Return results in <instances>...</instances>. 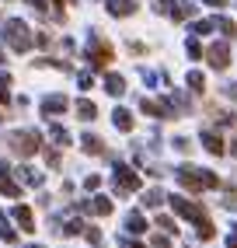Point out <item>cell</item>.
Here are the masks:
<instances>
[{
	"instance_id": "30bf717a",
	"label": "cell",
	"mask_w": 237,
	"mask_h": 248,
	"mask_svg": "<svg viewBox=\"0 0 237 248\" xmlns=\"http://www.w3.org/2000/svg\"><path fill=\"white\" fill-rule=\"evenodd\" d=\"M11 217H14V224H21V231H35V217H31L28 206H14Z\"/></svg>"
},
{
	"instance_id": "8fae6325",
	"label": "cell",
	"mask_w": 237,
	"mask_h": 248,
	"mask_svg": "<svg viewBox=\"0 0 237 248\" xmlns=\"http://www.w3.org/2000/svg\"><path fill=\"white\" fill-rule=\"evenodd\" d=\"M0 192H4V196H21L18 182H11V171H7L4 161H0Z\"/></svg>"
},
{
	"instance_id": "ac0fdd59",
	"label": "cell",
	"mask_w": 237,
	"mask_h": 248,
	"mask_svg": "<svg viewBox=\"0 0 237 248\" xmlns=\"http://www.w3.org/2000/svg\"><path fill=\"white\" fill-rule=\"evenodd\" d=\"M80 143H84V151H88V154H105V143H101L98 137H91V133H88V137H84Z\"/></svg>"
},
{
	"instance_id": "d6986e66",
	"label": "cell",
	"mask_w": 237,
	"mask_h": 248,
	"mask_svg": "<svg viewBox=\"0 0 237 248\" xmlns=\"http://www.w3.org/2000/svg\"><path fill=\"white\" fill-rule=\"evenodd\" d=\"M18 178L25 182V186H42V175H39L35 168H21V171H18Z\"/></svg>"
},
{
	"instance_id": "e575fe53",
	"label": "cell",
	"mask_w": 237,
	"mask_h": 248,
	"mask_svg": "<svg viewBox=\"0 0 237 248\" xmlns=\"http://www.w3.org/2000/svg\"><path fill=\"white\" fill-rule=\"evenodd\" d=\"M202 4H209V7H223L227 0H202Z\"/></svg>"
},
{
	"instance_id": "d4e9b609",
	"label": "cell",
	"mask_w": 237,
	"mask_h": 248,
	"mask_svg": "<svg viewBox=\"0 0 237 248\" xmlns=\"http://www.w3.org/2000/svg\"><path fill=\"white\" fill-rule=\"evenodd\" d=\"M143 203H147V206H161V203H164V192H161V189H150V192L143 196Z\"/></svg>"
},
{
	"instance_id": "5bb4252c",
	"label": "cell",
	"mask_w": 237,
	"mask_h": 248,
	"mask_svg": "<svg viewBox=\"0 0 237 248\" xmlns=\"http://www.w3.org/2000/svg\"><path fill=\"white\" fill-rule=\"evenodd\" d=\"M202 143H206L209 154H223V140H220V133H213V129H206V133H202Z\"/></svg>"
},
{
	"instance_id": "2e32d148",
	"label": "cell",
	"mask_w": 237,
	"mask_h": 248,
	"mask_svg": "<svg viewBox=\"0 0 237 248\" xmlns=\"http://www.w3.org/2000/svg\"><path fill=\"white\" fill-rule=\"evenodd\" d=\"M105 91L118 98V94H122V91H126V80H122V77H118V74H108V77H105Z\"/></svg>"
},
{
	"instance_id": "cb8c5ba5",
	"label": "cell",
	"mask_w": 237,
	"mask_h": 248,
	"mask_svg": "<svg viewBox=\"0 0 237 248\" xmlns=\"http://www.w3.org/2000/svg\"><path fill=\"white\" fill-rule=\"evenodd\" d=\"M49 137H53L59 147H66V143H70V133H66L63 126H49Z\"/></svg>"
},
{
	"instance_id": "ba28073f",
	"label": "cell",
	"mask_w": 237,
	"mask_h": 248,
	"mask_svg": "<svg viewBox=\"0 0 237 248\" xmlns=\"http://www.w3.org/2000/svg\"><path fill=\"white\" fill-rule=\"evenodd\" d=\"M80 210H84V213H94V217H108V213H112V200H105V196H94V200H84Z\"/></svg>"
},
{
	"instance_id": "484cf974",
	"label": "cell",
	"mask_w": 237,
	"mask_h": 248,
	"mask_svg": "<svg viewBox=\"0 0 237 248\" xmlns=\"http://www.w3.org/2000/svg\"><path fill=\"white\" fill-rule=\"evenodd\" d=\"M157 227H161V231H164V234H175V231H178V227H175V220H171V217H157Z\"/></svg>"
},
{
	"instance_id": "277c9868",
	"label": "cell",
	"mask_w": 237,
	"mask_h": 248,
	"mask_svg": "<svg viewBox=\"0 0 237 248\" xmlns=\"http://www.w3.org/2000/svg\"><path fill=\"white\" fill-rule=\"evenodd\" d=\"M115 60V53H112V46L101 39V35H91V42H88V63L94 70H105L108 63Z\"/></svg>"
},
{
	"instance_id": "f1b7e54d",
	"label": "cell",
	"mask_w": 237,
	"mask_h": 248,
	"mask_svg": "<svg viewBox=\"0 0 237 248\" xmlns=\"http://www.w3.org/2000/svg\"><path fill=\"white\" fill-rule=\"evenodd\" d=\"M157 11L161 14H175V0H157Z\"/></svg>"
},
{
	"instance_id": "7a4b0ae2",
	"label": "cell",
	"mask_w": 237,
	"mask_h": 248,
	"mask_svg": "<svg viewBox=\"0 0 237 248\" xmlns=\"http://www.w3.org/2000/svg\"><path fill=\"white\" fill-rule=\"evenodd\" d=\"M178 182H181L189 192H202V189H216V186H220V178H216L213 171L192 168V164H181V168H178Z\"/></svg>"
},
{
	"instance_id": "74e56055",
	"label": "cell",
	"mask_w": 237,
	"mask_h": 248,
	"mask_svg": "<svg viewBox=\"0 0 237 248\" xmlns=\"http://www.w3.org/2000/svg\"><path fill=\"white\" fill-rule=\"evenodd\" d=\"M227 248H237V234H234V238H230V241H227Z\"/></svg>"
},
{
	"instance_id": "ffe728a7",
	"label": "cell",
	"mask_w": 237,
	"mask_h": 248,
	"mask_svg": "<svg viewBox=\"0 0 237 248\" xmlns=\"http://www.w3.org/2000/svg\"><path fill=\"white\" fill-rule=\"evenodd\" d=\"M11 102V74L0 70V105H7Z\"/></svg>"
},
{
	"instance_id": "1f68e13d",
	"label": "cell",
	"mask_w": 237,
	"mask_h": 248,
	"mask_svg": "<svg viewBox=\"0 0 237 248\" xmlns=\"http://www.w3.org/2000/svg\"><path fill=\"white\" fill-rule=\"evenodd\" d=\"M77 84H80V88H84V91H88V88H91V84H94V77H91V74H80V77H77Z\"/></svg>"
},
{
	"instance_id": "9a60e30c",
	"label": "cell",
	"mask_w": 237,
	"mask_h": 248,
	"mask_svg": "<svg viewBox=\"0 0 237 248\" xmlns=\"http://www.w3.org/2000/svg\"><path fill=\"white\" fill-rule=\"evenodd\" d=\"M126 231H129V234H143V231H147L143 213H129V217H126Z\"/></svg>"
},
{
	"instance_id": "f35d334b",
	"label": "cell",
	"mask_w": 237,
	"mask_h": 248,
	"mask_svg": "<svg viewBox=\"0 0 237 248\" xmlns=\"http://www.w3.org/2000/svg\"><path fill=\"white\" fill-rule=\"evenodd\" d=\"M0 63H4V53H0Z\"/></svg>"
},
{
	"instance_id": "4316f807",
	"label": "cell",
	"mask_w": 237,
	"mask_h": 248,
	"mask_svg": "<svg viewBox=\"0 0 237 248\" xmlns=\"http://www.w3.org/2000/svg\"><path fill=\"white\" fill-rule=\"evenodd\" d=\"M213 28H216L213 21H195V25H192V31H195V35H206V31H213Z\"/></svg>"
},
{
	"instance_id": "6da1fadb",
	"label": "cell",
	"mask_w": 237,
	"mask_h": 248,
	"mask_svg": "<svg viewBox=\"0 0 237 248\" xmlns=\"http://www.w3.org/2000/svg\"><path fill=\"white\" fill-rule=\"evenodd\" d=\"M171 206H175V213H181V217L195 220V231H199V238H202V241H209V238L216 234V227L209 224L206 210H202L199 203H192V200H181V196H171Z\"/></svg>"
},
{
	"instance_id": "9c48e42d",
	"label": "cell",
	"mask_w": 237,
	"mask_h": 248,
	"mask_svg": "<svg viewBox=\"0 0 237 248\" xmlns=\"http://www.w3.org/2000/svg\"><path fill=\"white\" fill-rule=\"evenodd\" d=\"M108 14H115V18H129L133 11H136V0H105Z\"/></svg>"
},
{
	"instance_id": "5b68a950",
	"label": "cell",
	"mask_w": 237,
	"mask_h": 248,
	"mask_svg": "<svg viewBox=\"0 0 237 248\" xmlns=\"http://www.w3.org/2000/svg\"><path fill=\"white\" fill-rule=\"evenodd\" d=\"M112 186H115L118 196L136 192V189H140V175L133 171V168H126V164H115V171H112Z\"/></svg>"
},
{
	"instance_id": "52a82bcc",
	"label": "cell",
	"mask_w": 237,
	"mask_h": 248,
	"mask_svg": "<svg viewBox=\"0 0 237 248\" xmlns=\"http://www.w3.org/2000/svg\"><path fill=\"white\" fill-rule=\"evenodd\" d=\"M206 60H209L213 70H227V63H230V46H227V42H213V46L206 49Z\"/></svg>"
},
{
	"instance_id": "ab89813d",
	"label": "cell",
	"mask_w": 237,
	"mask_h": 248,
	"mask_svg": "<svg viewBox=\"0 0 237 248\" xmlns=\"http://www.w3.org/2000/svg\"><path fill=\"white\" fill-rule=\"evenodd\" d=\"M31 248H39V245H31Z\"/></svg>"
},
{
	"instance_id": "e0dca14e",
	"label": "cell",
	"mask_w": 237,
	"mask_h": 248,
	"mask_svg": "<svg viewBox=\"0 0 237 248\" xmlns=\"http://www.w3.org/2000/svg\"><path fill=\"white\" fill-rule=\"evenodd\" d=\"M94 115H98L94 102H88V98H80V102H77V119H84V123H88V119H94Z\"/></svg>"
},
{
	"instance_id": "7c38bea8",
	"label": "cell",
	"mask_w": 237,
	"mask_h": 248,
	"mask_svg": "<svg viewBox=\"0 0 237 248\" xmlns=\"http://www.w3.org/2000/svg\"><path fill=\"white\" fill-rule=\"evenodd\" d=\"M66 108H70V102H66L63 94H53V98H45V102H42V112H45V115H59V112H66Z\"/></svg>"
},
{
	"instance_id": "8d00e7d4",
	"label": "cell",
	"mask_w": 237,
	"mask_h": 248,
	"mask_svg": "<svg viewBox=\"0 0 237 248\" xmlns=\"http://www.w3.org/2000/svg\"><path fill=\"white\" fill-rule=\"evenodd\" d=\"M230 154H234V157H237V140H230Z\"/></svg>"
},
{
	"instance_id": "d590c367",
	"label": "cell",
	"mask_w": 237,
	"mask_h": 248,
	"mask_svg": "<svg viewBox=\"0 0 237 248\" xmlns=\"http://www.w3.org/2000/svg\"><path fill=\"white\" fill-rule=\"evenodd\" d=\"M31 7H39V11H45V0H28Z\"/></svg>"
},
{
	"instance_id": "836d02e7",
	"label": "cell",
	"mask_w": 237,
	"mask_h": 248,
	"mask_svg": "<svg viewBox=\"0 0 237 248\" xmlns=\"http://www.w3.org/2000/svg\"><path fill=\"white\" fill-rule=\"evenodd\" d=\"M227 98H234V102H237V84H227Z\"/></svg>"
},
{
	"instance_id": "44dd1931",
	"label": "cell",
	"mask_w": 237,
	"mask_h": 248,
	"mask_svg": "<svg viewBox=\"0 0 237 248\" xmlns=\"http://www.w3.org/2000/svg\"><path fill=\"white\" fill-rule=\"evenodd\" d=\"M189 88H192L195 94H202V91H206V77H202L199 70H192V74H189Z\"/></svg>"
},
{
	"instance_id": "d6a6232c",
	"label": "cell",
	"mask_w": 237,
	"mask_h": 248,
	"mask_svg": "<svg viewBox=\"0 0 237 248\" xmlns=\"http://www.w3.org/2000/svg\"><path fill=\"white\" fill-rule=\"evenodd\" d=\"M175 147H178V151H192V143L185 140V137H178V140H175Z\"/></svg>"
},
{
	"instance_id": "8992f818",
	"label": "cell",
	"mask_w": 237,
	"mask_h": 248,
	"mask_svg": "<svg viewBox=\"0 0 237 248\" xmlns=\"http://www.w3.org/2000/svg\"><path fill=\"white\" fill-rule=\"evenodd\" d=\"M11 151L21 154V157H31L39 151V133L35 129H25V133H11Z\"/></svg>"
},
{
	"instance_id": "603a6c76",
	"label": "cell",
	"mask_w": 237,
	"mask_h": 248,
	"mask_svg": "<svg viewBox=\"0 0 237 248\" xmlns=\"http://www.w3.org/2000/svg\"><path fill=\"white\" fill-rule=\"evenodd\" d=\"M213 25H216V28H220V31H223V35H230V39H234V35H237V25H234V21H230V18H213Z\"/></svg>"
},
{
	"instance_id": "4dcf8cb0",
	"label": "cell",
	"mask_w": 237,
	"mask_h": 248,
	"mask_svg": "<svg viewBox=\"0 0 237 248\" xmlns=\"http://www.w3.org/2000/svg\"><path fill=\"white\" fill-rule=\"evenodd\" d=\"M189 56H192V60H199V56H202V49H199V42H195V39H189Z\"/></svg>"
},
{
	"instance_id": "4fadbf2b",
	"label": "cell",
	"mask_w": 237,
	"mask_h": 248,
	"mask_svg": "<svg viewBox=\"0 0 237 248\" xmlns=\"http://www.w3.org/2000/svg\"><path fill=\"white\" fill-rule=\"evenodd\" d=\"M112 123H115V129L129 133V129H133V112H129V108H115V112H112Z\"/></svg>"
},
{
	"instance_id": "f546056e",
	"label": "cell",
	"mask_w": 237,
	"mask_h": 248,
	"mask_svg": "<svg viewBox=\"0 0 237 248\" xmlns=\"http://www.w3.org/2000/svg\"><path fill=\"white\" fill-rule=\"evenodd\" d=\"M101 186V175H88L84 178V189H98Z\"/></svg>"
},
{
	"instance_id": "7402d4cb",
	"label": "cell",
	"mask_w": 237,
	"mask_h": 248,
	"mask_svg": "<svg viewBox=\"0 0 237 248\" xmlns=\"http://www.w3.org/2000/svg\"><path fill=\"white\" fill-rule=\"evenodd\" d=\"M0 241H18V234H14V231H11V224H7V217H4V213H0Z\"/></svg>"
},
{
	"instance_id": "3957f363",
	"label": "cell",
	"mask_w": 237,
	"mask_h": 248,
	"mask_svg": "<svg viewBox=\"0 0 237 248\" xmlns=\"http://www.w3.org/2000/svg\"><path fill=\"white\" fill-rule=\"evenodd\" d=\"M0 35H4V42L14 49V53H28V49H31V42H35V35L28 31V25H25L21 18H11V21H4V31H0Z\"/></svg>"
},
{
	"instance_id": "83f0119b",
	"label": "cell",
	"mask_w": 237,
	"mask_h": 248,
	"mask_svg": "<svg viewBox=\"0 0 237 248\" xmlns=\"http://www.w3.org/2000/svg\"><path fill=\"white\" fill-rule=\"evenodd\" d=\"M80 231H84V224H80V220H66L63 234H80Z\"/></svg>"
}]
</instances>
